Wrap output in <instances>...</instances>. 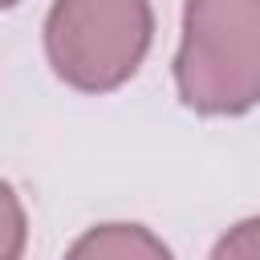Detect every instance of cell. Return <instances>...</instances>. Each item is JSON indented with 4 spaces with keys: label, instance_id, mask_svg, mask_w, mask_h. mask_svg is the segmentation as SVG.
Listing matches in <instances>:
<instances>
[{
    "label": "cell",
    "instance_id": "6da1fadb",
    "mask_svg": "<svg viewBox=\"0 0 260 260\" xmlns=\"http://www.w3.org/2000/svg\"><path fill=\"white\" fill-rule=\"evenodd\" d=\"M179 102L203 118L260 106V0H187L175 53Z\"/></svg>",
    "mask_w": 260,
    "mask_h": 260
},
{
    "label": "cell",
    "instance_id": "7a4b0ae2",
    "mask_svg": "<svg viewBox=\"0 0 260 260\" xmlns=\"http://www.w3.org/2000/svg\"><path fill=\"white\" fill-rule=\"evenodd\" d=\"M154 41L150 0H53L45 16L49 69L77 93L126 85Z\"/></svg>",
    "mask_w": 260,
    "mask_h": 260
},
{
    "label": "cell",
    "instance_id": "3957f363",
    "mask_svg": "<svg viewBox=\"0 0 260 260\" xmlns=\"http://www.w3.org/2000/svg\"><path fill=\"white\" fill-rule=\"evenodd\" d=\"M65 260H175V256L142 223H98L69 244Z\"/></svg>",
    "mask_w": 260,
    "mask_h": 260
},
{
    "label": "cell",
    "instance_id": "277c9868",
    "mask_svg": "<svg viewBox=\"0 0 260 260\" xmlns=\"http://www.w3.org/2000/svg\"><path fill=\"white\" fill-rule=\"evenodd\" d=\"M28 244V215L12 183L0 179V260H20Z\"/></svg>",
    "mask_w": 260,
    "mask_h": 260
},
{
    "label": "cell",
    "instance_id": "5b68a950",
    "mask_svg": "<svg viewBox=\"0 0 260 260\" xmlns=\"http://www.w3.org/2000/svg\"><path fill=\"white\" fill-rule=\"evenodd\" d=\"M211 260H260V215L232 223V228L215 240Z\"/></svg>",
    "mask_w": 260,
    "mask_h": 260
},
{
    "label": "cell",
    "instance_id": "8992f818",
    "mask_svg": "<svg viewBox=\"0 0 260 260\" xmlns=\"http://www.w3.org/2000/svg\"><path fill=\"white\" fill-rule=\"evenodd\" d=\"M16 4H20V0H0V12H4V8H16Z\"/></svg>",
    "mask_w": 260,
    "mask_h": 260
}]
</instances>
